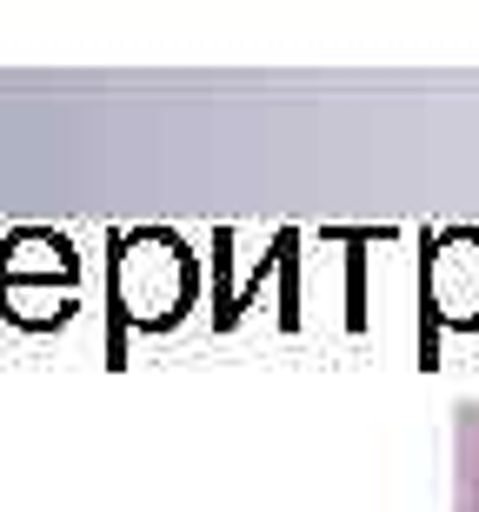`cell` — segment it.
I'll use <instances>...</instances> for the list:
<instances>
[{
    "mask_svg": "<svg viewBox=\"0 0 479 512\" xmlns=\"http://www.w3.org/2000/svg\"><path fill=\"white\" fill-rule=\"evenodd\" d=\"M187 293V260L167 240H134L127 260H120V306L134 320H167Z\"/></svg>",
    "mask_w": 479,
    "mask_h": 512,
    "instance_id": "6da1fadb",
    "label": "cell"
},
{
    "mask_svg": "<svg viewBox=\"0 0 479 512\" xmlns=\"http://www.w3.org/2000/svg\"><path fill=\"white\" fill-rule=\"evenodd\" d=\"M453 512H479V399L453 406Z\"/></svg>",
    "mask_w": 479,
    "mask_h": 512,
    "instance_id": "7a4b0ae2",
    "label": "cell"
},
{
    "mask_svg": "<svg viewBox=\"0 0 479 512\" xmlns=\"http://www.w3.org/2000/svg\"><path fill=\"white\" fill-rule=\"evenodd\" d=\"M0 273H7V280L74 273V253H67V240H54V233H20V240H7V253H0Z\"/></svg>",
    "mask_w": 479,
    "mask_h": 512,
    "instance_id": "3957f363",
    "label": "cell"
}]
</instances>
